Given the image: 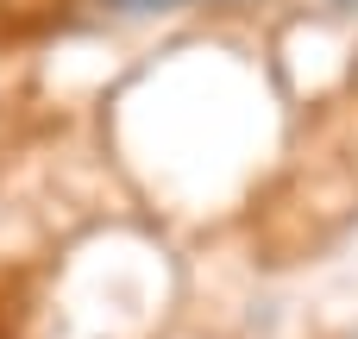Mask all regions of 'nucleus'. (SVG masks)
<instances>
[{
  "label": "nucleus",
  "mask_w": 358,
  "mask_h": 339,
  "mask_svg": "<svg viewBox=\"0 0 358 339\" xmlns=\"http://www.w3.org/2000/svg\"><path fill=\"white\" fill-rule=\"evenodd\" d=\"M327 6H346V13H358V0H327Z\"/></svg>",
  "instance_id": "nucleus-1"
}]
</instances>
